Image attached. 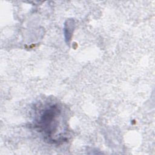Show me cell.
<instances>
[{
  "label": "cell",
  "mask_w": 155,
  "mask_h": 155,
  "mask_svg": "<svg viewBox=\"0 0 155 155\" xmlns=\"http://www.w3.org/2000/svg\"><path fill=\"white\" fill-rule=\"evenodd\" d=\"M62 109L57 104L46 105L36 116V125L48 140L59 141L61 139L58 134L61 131L62 123L64 121Z\"/></svg>",
  "instance_id": "1"
}]
</instances>
